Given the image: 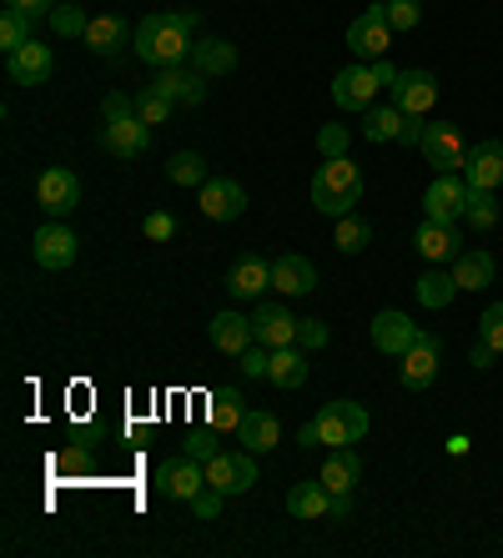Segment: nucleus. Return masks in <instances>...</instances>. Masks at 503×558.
Instances as JSON below:
<instances>
[{
    "instance_id": "1",
    "label": "nucleus",
    "mask_w": 503,
    "mask_h": 558,
    "mask_svg": "<svg viewBox=\"0 0 503 558\" xmlns=\"http://www.w3.org/2000/svg\"><path fill=\"white\" fill-rule=\"evenodd\" d=\"M192 31H196V11H161L136 26L131 46H136V56L146 65H181L192 56Z\"/></svg>"
},
{
    "instance_id": "2",
    "label": "nucleus",
    "mask_w": 503,
    "mask_h": 558,
    "mask_svg": "<svg viewBox=\"0 0 503 558\" xmlns=\"http://www.w3.org/2000/svg\"><path fill=\"white\" fill-rule=\"evenodd\" d=\"M362 433H368V408L352 403V398H333V403H323V413L312 417V423H302L297 442L333 453V448H352Z\"/></svg>"
},
{
    "instance_id": "3",
    "label": "nucleus",
    "mask_w": 503,
    "mask_h": 558,
    "mask_svg": "<svg viewBox=\"0 0 503 558\" xmlns=\"http://www.w3.org/2000/svg\"><path fill=\"white\" fill-rule=\"evenodd\" d=\"M362 202V171L352 156H323V167L312 177V207L323 217H348Z\"/></svg>"
},
{
    "instance_id": "4",
    "label": "nucleus",
    "mask_w": 503,
    "mask_h": 558,
    "mask_svg": "<svg viewBox=\"0 0 503 558\" xmlns=\"http://www.w3.org/2000/svg\"><path fill=\"white\" fill-rule=\"evenodd\" d=\"M387 46H393V26H387V11H383V5H368V11L352 15L348 51L358 56V61H383Z\"/></svg>"
},
{
    "instance_id": "5",
    "label": "nucleus",
    "mask_w": 503,
    "mask_h": 558,
    "mask_svg": "<svg viewBox=\"0 0 503 558\" xmlns=\"http://www.w3.org/2000/svg\"><path fill=\"white\" fill-rule=\"evenodd\" d=\"M418 151H423V161H428L433 171H464V161H468L464 131L448 126V121H428V126H423V142H418Z\"/></svg>"
},
{
    "instance_id": "6",
    "label": "nucleus",
    "mask_w": 503,
    "mask_h": 558,
    "mask_svg": "<svg viewBox=\"0 0 503 558\" xmlns=\"http://www.w3.org/2000/svg\"><path fill=\"white\" fill-rule=\"evenodd\" d=\"M156 488H161L167 498H181V504H192V498L207 488V463H202V458H192V453L167 458V463L156 468Z\"/></svg>"
},
{
    "instance_id": "7",
    "label": "nucleus",
    "mask_w": 503,
    "mask_h": 558,
    "mask_svg": "<svg viewBox=\"0 0 503 558\" xmlns=\"http://www.w3.org/2000/svg\"><path fill=\"white\" fill-rule=\"evenodd\" d=\"M76 252H81V242H76V232L71 227H61V221H46L36 236H31V257H36V267H46V272H65L71 262H76Z\"/></svg>"
},
{
    "instance_id": "8",
    "label": "nucleus",
    "mask_w": 503,
    "mask_h": 558,
    "mask_svg": "<svg viewBox=\"0 0 503 558\" xmlns=\"http://www.w3.org/2000/svg\"><path fill=\"white\" fill-rule=\"evenodd\" d=\"M468 211V177L464 171H439L433 186L423 192V217L433 221H458Z\"/></svg>"
},
{
    "instance_id": "9",
    "label": "nucleus",
    "mask_w": 503,
    "mask_h": 558,
    "mask_svg": "<svg viewBox=\"0 0 503 558\" xmlns=\"http://www.w3.org/2000/svg\"><path fill=\"white\" fill-rule=\"evenodd\" d=\"M252 458L258 453H227V448H221V453H212L207 458V483L212 488H217V494H227V498H237V494H247V488H252V483H258V463H252Z\"/></svg>"
},
{
    "instance_id": "10",
    "label": "nucleus",
    "mask_w": 503,
    "mask_h": 558,
    "mask_svg": "<svg viewBox=\"0 0 503 558\" xmlns=\"http://www.w3.org/2000/svg\"><path fill=\"white\" fill-rule=\"evenodd\" d=\"M378 71H373V61L362 65V61H352V65H343L333 76V101H337V111H368L373 106V96H378Z\"/></svg>"
},
{
    "instance_id": "11",
    "label": "nucleus",
    "mask_w": 503,
    "mask_h": 558,
    "mask_svg": "<svg viewBox=\"0 0 503 558\" xmlns=\"http://www.w3.org/2000/svg\"><path fill=\"white\" fill-rule=\"evenodd\" d=\"M439 357H443L439 338H433V332H423V338H418L414 348H408V352L398 357V377H403V388H408V392L433 388V377H439Z\"/></svg>"
},
{
    "instance_id": "12",
    "label": "nucleus",
    "mask_w": 503,
    "mask_h": 558,
    "mask_svg": "<svg viewBox=\"0 0 503 558\" xmlns=\"http://www.w3.org/2000/svg\"><path fill=\"white\" fill-rule=\"evenodd\" d=\"M36 202L46 217H71V211L81 207V182L71 177L65 167H51V171H40V182H36Z\"/></svg>"
},
{
    "instance_id": "13",
    "label": "nucleus",
    "mask_w": 503,
    "mask_h": 558,
    "mask_svg": "<svg viewBox=\"0 0 503 558\" xmlns=\"http://www.w3.org/2000/svg\"><path fill=\"white\" fill-rule=\"evenodd\" d=\"M387 92H393V106L408 111V117H428V111L439 106V81H433V71H398V81H393Z\"/></svg>"
},
{
    "instance_id": "14",
    "label": "nucleus",
    "mask_w": 503,
    "mask_h": 558,
    "mask_svg": "<svg viewBox=\"0 0 503 558\" xmlns=\"http://www.w3.org/2000/svg\"><path fill=\"white\" fill-rule=\"evenodd\" d=\"M423 338V327L414 323V317H408V312H378L373 317V348L383 352V357H403V352L414 348V342Z\"/></svg>"
},
{
    "instance_id": "15",
    "label": "nucleus",
    "mask_w": 503,
    "mask_h": 558,
    "mask_svg": "<svg viewBox=\"0 0 503 558\" xmlns=\"http://www.w3.org/2000/svg\"><path fill=\"white\" fill-rule=\"evenodd\" d=\"M51 71H56V51L46 40H26L21 51L5 56V76L15 86H40V81H51Z\"/></svg>"
},
{
    "instance_id": "16",
    "label": "nucleus",
    "mask_w": 503,
    "mask_h": 558,
    "mask_svg": "<svg viewBox=\"0 0 503 558\" xmlns=\"http://www.w3.org/2000/svg\"><path fill=\"white\" fill-rule=\"evenodd\" d=\"M152 86L161 96H171V101H181V106H196V101H207V76L196 71V65H156V76H152Z\"/></svg>"
},
{
    "instance_id": "17",
    "label": "nucleus",
    "mask_w": 503,
    "mask_h": 558,
    "mask_svg": "<svg viewBox=\"0 0 503 558\" xmlns=\"http://www.w3.org/2000/svg\"><path fill=\"white\" fill-rule=\"evenodd\" d=\"M414 247L423 252V262H458V252H464V236H458V221H433L423 217V227H418Z\"/></svg>"
},
{
    "instance_id": "18",
    "label": "nucleus",
    "mask_w": 503,
    "mask_h": 558,
    "mask_svg": "<svg viewBox=\"0 0 503 558\" xmlns=\"http://www.w3.org/2000/svg\"><path fill=\"white\" fill-rule=\"evenodd\" d=\"M196 192H202V211L212 221H237L247 211V192L232 177H207V186H196Z\"/></svg>"
},
{
    "instance_id": "19",
    "label": "nucleus",
    "mask_w": 503,
    "mask_h": 558,
    "mask_svg": "<svg viewBox=\"0 0 503 558\" xmlns=\"http://www.w3.org/2000/svg\"><path fill=\"white\" fill-rule=\"evenodd\" d=\"M101 146L111 156H127V161H136V156H146V146H152V126H146L142 117H127V121H106L101 131Z\"/></svg>"
},
{
    "instance_id": "20",
    "label": "nucleus",
    "mask_w": 503,
    "mask_h": 558,
    "mask_svg": "<svg viewBox=\"0 0 503 558\" xmlns=\"http://www.w3.org/2000/svg\"><path fill=\"white\" fill-rule=\"evenodd\" d=\"M252 338H258L262 348H292L297 342V317L287 307H277V302H267V307L252 312Z\"/></svg>"
},
{
    "instance_id": "21",
    "label": "nucleus",
    "mask_w": 503,
    "mask_h": 558,
    "mask_svg": "<svg viewBox=\"0 0 503 558\" xmlns=\"http://www.w3.org/2000/svg\"><path fill=\"white\" fill-rule=\"evenodd\" d=\"M464 177L478 192H493V186L503 182V142H478L464 161Z\"/></svg>"
},
{
    "instance_id": "22",
    "label": "nucleus",
    "mask_w": 503,
    "mask_h": 558,
    "mask_svg": "<svg viewBox=\"0 0 503 558\" xmlns=\"http://www.w3.org/2000/svg\"><path fill=\"white\" fill-rule=\"evenodd\" d=\"M272 287H277V292H287V298H308L312 287H318V267H312L308 257L287 252V257L272 262Z\"/></svg>"
},
{
    "instance_id": "23",
    "label": "nucleus",
    "mask_w": 503,
    "mask_h": 558,
    "mask_svg": "<svg viewBox=\"0 0 503 558\" xmlns=\"http://www.w3.org/2000/svg\"><path fill=\"white\" fill-rule=\"evenodd\" d=\"M252 317H242V312H217L212 317V348L227 352V357H242L247 348H252Z\"/></svg>"
},
{
    "instance_id": "24",
    "label": "nucleus",
    "mask_w": 503,
    "mask_h": 558,
    "mask_svg": "<svg viewBox=\"0 0 503 558\" xmlns=\"http://www.w3.org/2000/svg\"><path fill=\"white\" fill-rule=\"evenodd\" d=\"M267 287H272V262H262V257L232 262V272H227V292H232V298L252 302V298H262Z\"/></svg>"
},
{
    "instance_id": "25",
    "label": "nucleus",
    "mask_w": 503,
    "mask_h": 558,
    "mask_svg": "<svg viewBox=\"0 0 503 558\" xmlns=\"http://www.w3.org/2000/svg\"><path fill=\"white\" fill-rule=\"evenodd\" d=\"M237 442H242L247 453H272L277 442H283V423L272 413H258V408H247L242 428H237Z\"/></svg>"
},
{
    "instance_id": "26",
    "label": "nucleus",
    "mask_w": 503,
    "mask_h": 558,
    "mask_svg": "<svg viewBox=\"0 0 503 558\" xmlns=\"http://www.w3.org/2000/svg\"><path fill=\"white\" fill-rule=\"evenodd\" d=\"M192 65L202 71V76H227L237 65V46L232 40H221V36H202V40H192Z\"/></svg>"
},
{
    "instance_id": "27",
    "label": "nucleus",
    "mask_w": 503,
    "mask_h": 558,
    "mask_svg": "<svg viewBox=\"0 0 503 558\" xmlns=\"http://www.w3.org/2000/svg\"><path fill=\"white\" fill-rule=\"evenodd\" d=\"M362 478V458L352 453V448H333L323 463V473H318V483H323L327 494H352V483Z\"/></svg>"
},
{
    "instance_id": "28",
    "label": "nucleus",
    "mask_w": 503,
    "mask_h": 558,
    "mask_svg": "<svg viewBox=\"0 0 503 558\" xmlns=\"http://www.w3.org/2000/svg\"><path fill=\"white\" fill-rule=\"evenodd\" d=\"M267 383H277V388H302L308 383V348H272V367H267Z\"/></svg>"
},
{
    "instance_id": "29",
    "label": "nucleus",
    "mask_w": 503,
    "mask_h": 558,
    "mask_svg": "<svg viewBox=\"0 0 503 558\" xmlns=\"http://www.w3.org/2000/svg\"><path fill=\"white\" fill-rule=\"evenodd\" d=\"M287 513H292V519H308V523L333 519V494H327L323 483H297L292 494H287Z\"/></svg>"
},
{
    "instance_id": "30",
    "label": "nucleus",
    "mask_w": 503,
    "mask_h": 558,
    "mask_svg": "<svg viewBox=\"0 0 503 558\" xmlns=\"http://www.w3.org/2000/svg\"><path fill=\"white\" fill-rule=\"evenodd\" d=\"M403 126H408V111H398V106H368V111H362V136L373 146L398 142Z\"/></svg>"
},
{
    "instance_id": "31",
    "label": "nucleus",
    "mask_w": 503,
    "mask_h": 558,
    "mask_svg": "<svg viewBox=\"0 0 503 558\" xmlns=\"http://www.w3.org/2000/svg\"><path fill=\"white\" fill-rule=\"evenodd\" d=\"M127 36H136V31H127V21H121V15H96V21H91V31L81 40H86L96 56H111V61H117L121 46H127Z\"/></svg>"
},
{
    "instance_id": "32",
    "label": "nucleus",
    "mask_w": 503,
    "mask_h": 558,
    "mask_svg": "<svg viewBox=\"0 0 503 558\" xmlns=\"http://www.w3.org/2000/svg\"><path fill=\"white\" fill-rule=\"evenodd\" d=\"M493 257L489 252H458V262H453V282H458V292H483V287L493 282Z\"/></svg>"
},
{
    "instance_id": "33",
    "label": "nucleus",
    "mask_w": 503,
    "mask_h": 558,
    "mask_svg": "<svg viewBox=\"0 0 503 558\" xmlns=\"http://www.w3.org/2000/svg\"><path fill=\"white\" fill-rule=\"evenodd\" d=\"M242 417H247V398L237 388H217L212 392V403H207V423L221 433H237L242 428Z\"/></svg>"
},
{
    "instance_id": "34",
    "label": "nucleus",
    "mask_w": 503,
    "mask_h": 558,
    "mask_svg": "<svg viewBox=\"0 0 503 558\" xmlns=\"http://www.w3.org/2000/svg\"><path fill=\"white\" fill-rule=\"evenodd\" d=\"M458 298V282H453V272H443L439 262H428V272L418 277V302H423V307H448V302Z\"/></svg>"
},
{
    "instance_id": "35",
    "label": "nucleus",
    "mask_w": 503,
    "mask_h": 558,
    "mask_svg": "<svg viewBox=\"0 0 503 558\" xmlns=\"http://www.w3.org/2000/svg\"><path fill=\"white\" fill-rule=\"evenodd\" d=\"M26 40H31V15L5 5V11H0V51L11 56V51H21Z\"/></svg>"
},
{
    "instance_id": "36",
    "label": "nucleus",
    "mask_w": 503,
    "mask_h": 558,
    "mask_svg": "<svg viewBox=\"0 0 503 558\" xmlns=\"http://www.w3.org/2000/svg\"><path fill=\"white\" fill-rule=\"evenodd\" d=\"M167 177L177 186H207V161H202L196 151H177L167 161Z\"/></svg>"
},
{
    "instance_id": "37",
    "label": "nucleus",
    "mask_w": 503,
    "mask_h": 558,
    "mask_svg": "<svg viewBox=\"0 0 503 558\" xmlns=\"http://www.w3.org/2000/svg\"><path fill=\"white\" fill-rule=\"evenodd\" d=\"M468 221H474V232H493L499 227V202H493V192H478V186H468Z\"/></svg>"
},
{
    "instance_id": "38",
    "label": "nucleus",
    "mask_w": 503,
    "mask_h": 558,
    "mask_svg": "<svg viewBox=\"0 0 503 558\" xmlns=\"http://www.w3.org/2000/svg\"><path fill=\"white\" fill-rule=\"evenodd\" d=\"M171 96H161L156 92V86H142V92H136V117L146 121V126H161V121H171Z\"/></svg>"
},
{
    "instance_id": "39",
    "label": "nucleus",
    "mask_w": 503,
    "mask_h": 558,
    "mask_svg": "<svg viewBox=\"0 0 503 558\" xmlns=\"http://www.w3.org/2000/svg\"><path fill=\"white\" fill-rule=\"evenodd\" d=\"M51 31H56V36H86V31H91V15L81 11L76 0H61V5L51 11Z\"/></svg>"
},
{
    "instance_id": "40",
    "label": "nucleus",
    "mask_w": 503,
    "mask_h": 558,
    "mask_svg": "<svg viewBox=\"0 0 503 558\" xmlns=\"http://www.w3.org/2000/svg\"><path fill=\"white\" fill-rule=\"evenodd\" d=\"M368 242H373V227H368V221L352 217V211H348V217H337V247H343V252H362Z\"/></svg>"
},
{
    "instance_id": "41",
    "label": "nucleus",
    "mask_w": 503,
    "mask_h": 558,
    "mask_svg": "<svg viewBox=\"0 0 503 558\" xmlns=\"http://www.w3.org/2000/svg\"><path fill=\"white\" fill-rule=\"evenodd\" d=\"M383 11H387V26L393 31H414L418 21H423V5H418V0H383Z\"/></svg>"
},
{
    "instance_id": "42",
    "label": "nucleus",
    "mask_w": 503,
    "mask_h": 558,
    "mask_svg": "<svg viewBox=\"0 0 503 558\" xmlns=\"http://www.w3.org/2000/svg\"><path fill=\"white\" fill-rule=\"evenodd\" d=\"M478 338L489 342L493 352H503V302H493V307H483V317H478Z\"/></svg>"
},
{
    "instance_id": "43",
    "label": "nucleus",
    "mask_w": 503,
    "mask_h": 558,
    "mask_svg": "<svg viewBox=\"0 0 503 558\" xmlns=\"http://www.w3.org/2000/svg\"><path fill=\"white\" fill-rule=\"evenodd\" d=\"M327 338H333V332H327L318 317H297V348L318 352V348H327Z\"/></svg>"
},
{
    "instance_id": "44",
    "label": "nucleus",
    "mask_w": 503,
    "mask_h": 558,
    "mask_svg": "<svg viewBox=\"0 0 503 558\" xmlns=\"http://www.w3.org/2000/svg\"><path fill=\"white\" fill-rule=\"evenodd\" d=\"M142 232L152 236V242H171V236H177V217H171V211H146Z\"/></svg>"
},
{
    "instance_id": "45",
    "label": "nucleus",
    "mask_w": 503,
    "mask_h": 558,
    "mask_svg": "<svg viewBox=\"0 0 503 558\" xmlns=\"http://www.w3.org/2000/svg\"><path fill=\"white\" fill-rule=\"evenodd\" d=\"M318 151L323 156H348V126H323L318 131Z\"/></svg>"
},
{
    "instance_id": "46",
    "label": "nucleus",
    "mask_w": 503,
    "mask_h": 558,
    "mask_svg": "<svg viewBox=\"0 0 503 558\" xmlns=\"http://www.w3.org/2000/svg\"><path fill=\"white\" fill-rule=\"evenodd\" d=\"M181 453H192V458H202V463H207L212 453H221L217 442H212V433L207 428H192L187 433V442H181Z\"/></svg>"
},
{
    "instance_id": "47",
    "label": "nucleus",
    "mask_w": 503,
    "mask_h": 558,
    "mask_svg": "<svg viewBox=\"0 0 503 558\" xmlns=\"http://www.w3.org/2000/svg\"><path fill=\"white\" fill-rule=\"evenodd\" d=\"M267 367H272V348L252 342V348L242 352V373H247V377H267Z\"/></svg>"
},
{
    "instance_id": "48",
    "label": "nucleus",
    "mask_w": 503,
    "mask_h": 558,
    "mask_svg": "<svg viewBox=\"0 0 503 558\" xmlns=\"http://www.w3.org/2000/svg\"><path fill=\"white\" fill-rule=\"evenodd\" d=\"M101 111H106V121H127V117H136V96L111 92V96L101 101Z\"/></svg>"
},
{
    "instance_id": "49",
    "label": "nucleus",
    "mask_w": 503,
    "mask_h": 558,
    "mask_svg": "<svg viewBox=\"0 0 503 558\" xmlns=\"http://www.w3.org/2000/svg\"><path fill=\"white\" fill-rule=\"evenodd\" d=\"M221 498H227V494H217V488L207 483V488H202V494L192 498V508L202 513V519H217V513H221Z\"/></svg>"
},
{
    "instance_id": "50",
    "label": "nucleus",
    "mask_w": 503,
    "mask_h": 558,
    "mask_svg": "<svg viewBox=\"0 0 503 558\" xmlns=\"http://www.w3.org/2000/svg\"><path fill=\"white\" fill-rule=\"evenodd\" d=\"M5 5H15V11H26L31 21H40V15H51L61 0H5Z\"/></svg>"
},
{
    "instance_id": "51",
    "label": "nucleus",
    "mask_w": 503,
    "mask_h": 558,
    "mask_svg": "<svg viewBox=\"0 0 503 558\" xmlns=\"http://www.w3.org/2000/svg\"><path fill=\"white\" fill-rule=\"evenodd\" d=\"M468 357H474V367H493V357H499V352H493L489 342L478 338V342H474V352H468Z\"/></svg>"
},
{
    "instance_id": "52",
    "label": "nucleus",
    "mask_w": 503,
    "mask_h": 558,
    "mask_svg": "<svg viewBox=\"0 0 503 558\" xmlns=\"http://www.w3.org/2000/svg\"><path fill=\"white\" fill-rule=\"evenodd\" d=\"M352 513V494H333V519H348Z\"/></svg>"
},
{
    "instance_id": "53",
    "label": "nucleus",
    "mask_w": 503,
    "mask_h": 558,
    "mask_svg": "<svg viewBox=\"0 0 503 558\" xmlns=\"http://www.w3.org/2000/svg\"><path fill=\"white\" fill-rule=\"evenodd\" d=\"M373 71H378V81H383V86H393V81H398V65H387V61H373Z\"/></svg>"
},
{
    "instance_id": "54",
    "label": "nucleus",
    "mask_w": 503,
    "mask_h": 558,
    "mask_svg": "<svg viewBox=\"0 0 503 558\" xmlns=\"http://www.w3.org/2000/svg\"><path fill=\"white\" fill-rule=\"evenodd\" d=\"M448 453H453V458L468 453V438H464V433H453V438H448Z\"/></svg>"
}]
</instances>
